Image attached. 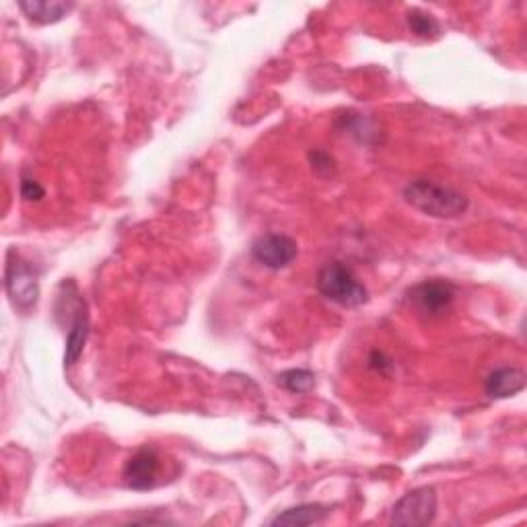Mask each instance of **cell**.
<instances>
[{
	"instance_id": "6da1fadb",
	"label": "cell",
	"mask_w": 527,
	"mask_h": 527,
	"mask_svg": "<svg viewBox=\"0 0 527 527\" xmlns=\"http://www.w3.org/2000/svg\"><path fill=\"white\" fill-rule=\"evenodd\" d=\"M404 198L416 210L434 219H457L468 210V198L433 180H412L404 188Z\"/></svg>"
},
{
	"instance_id": "7a4b0ae2",
	"label": "cell",
	"mask_w": 527,
	"mask_h": 527,
	"mask_svg": "<svg viewBox=\"0 0 527 527\" xmlns=\"http://www.w3.org/2000/svg\"><path fill=\"white\" fill-rule=\"evenodd\" d=\"M317 291L322 293L327 301L338 303L342 307H358L369 299V291L358 280L353 270L346 268L340 262L326 264L317 274Z\"/></svg>"
},
{
	"instance_id": "3957f363",
	"label": "cell",
	"mask_w": 527,
	"mask_h": 527,
	"mask_svg": "<svg viewBox=\"0 0 527 527\" xmlns=\"http://www.w3.org/2000/svg\"><path fill=\"white\" fill-rule=\"evenodd\" d=\"M5 288L11 303L23 311L35 307L37 299H40L37 270L19 254H15V251H9V258H6Z\"/></svg>"
},
{
	"instance_id": "277c9868",
	"label": "cell",
	"mask_w": 527,
	"mask_h": 527,
	"mask_svg": "<svg viewBox=\"0 0 527 527\" xmlns=\"http://www.w3.org/2000/svg\"><path fill=\"white\" fill-rule=\"evenodd\" d=\"M437 515V493L431 486L415 488L395 503L392 511V525L420 527L429 525Z\"/></svg>"
},
{
	"instance_id": "5b68a950",
	"label": "cell",
	"mask_w": 527,
	"mask_h": 527,
	"mask_svg": "<svg viewBox=\"0 0 527 527\" xmlns=\"http://www.w3.org/2000/svg\"><path fill=\"white\" fill-rule=\"evenodd\" d=\"M297 254H299V248H297L295 239L282 233L262 235L251 246V256L270 270H282L291 266Z\"/></svg>"
},
{
	"instance_id": "8992f818",
	"label": "cell",
	"mask_w": 527,
	"mask_h": 527,
	"mask_svg": "<svg viewBox=\"0 0 527 527\" xmlns=\"http://www.w3.org/2000/svg\"><path fill=\"white\" fill-rule=\"evenodd\" d=\"M161 473V457L155 449H139L124 465V483L132 491H151L159 484Z\"/></svg>"
},
{
	"instance_id": "52a82bcc",
	"label": "cell",
	"mask_w": 527,
	"mask_h": 527,
	"mask_svg": "<svg viewBox=\"0 0 527 527\" xmlns=\"http://www.w3.org/2000/svg\"><path fill=\"white\" fill-rule=\"evenodd\" d=\"M455 299V288L445 280H425L410 291V301L420 313L439 316Z\"/></svg>"
},
{
	"instance_id": "ba28073f",
	"label": "cell",
	"mask_w": 527,
	"mask_h": 527,
	"mask_svg": "<svg viewBox=\"0 0 527 527\" xmlns=\"http://www.w3.org/2000/svg\"><path fill=\"white\" fill-rule=\"evenodd\" d=\"M484 387L493 400L511 398L525 387V373L517 366H503V369H496L488 376Z\"/></svg>"
},
{
	"instance_id": "9c48e42d",
	"label": "cell",
	"mask_w": 527,
	"mask_h": 527,
	"mask_svg": "<svg viewBox=\"0 0 527 527\" xmlns=\"http://www.w3.org/2000/svg\"><path fill=\"white\" fill-rule=\"evenodd\" d=\"M87 334H89L87 307H85V303L79 301V305H76V316L66 336V350H64L66 366H73L81 358L83 348H85V342H87Z\"/></svg>"
},
{
	"instance_id": "30bf717a",
	"label": "cell",
	"mask_w": 527,
	"mask_h": 527,
	"mask_svg": "<svg viewBox=\"0 0 527 527\" xmlns=\"http://www.w3.org/2000/svg\"><path fill=\"white\" fill-rule=\"evenodd\" d=\"M73 3H63V0H23L19 9L27 15L29 19L42 25L48 23H58L73 11Z\"/></svg>"
},
{
	"instance_id": "8fae6325",
	"label": "cell",
	"mask_w": 527,
	"mask_h": 527,
	"mask_svg": "<svg viewBox=\"0 0 527 527\" xmlns=\"http://www.w3.org/2000/svg\"><path fill=\"white\" fill-rule=\"evenodd\" d=\"M327 515V509L324 505H317V503H307V505L291 507L287 511H282L277 517L272 519V525H291V527H301V525H313L324 522V517Z\"/></svg>"
},
{
	"instance_id": "7c38bea8",
	"label": "cell",
	"mask_w": 527,
	"mask_h": 527,
	"mask_svg": "<svg viewBox=\"0 0 527 527\" xmlns=\"http://www.w3.org/2000/svg\"><path fill=\"white\" fill-rule=\"evenodd\" d=\"M278 385L288 389L291 394H307L316 387V376L307 369H291L280 373Z\"/></svg>"
},
{
	"instance_id": "4fadbf2b",
	"label": "cell",
	"mask_w": 527,
	"mask_h": 527,
	"mask_svg": "<svg viewBox=\"0 0 527 527\" xmlns=\"http://www.w3.org/2000/svg\"><path fill=\"white\" fill-rule=\"evenodd\" d=\"M408 27L412 29V34H416L418 37H434L441 34L439 23L431 15H426L423 11H410L408 13Z\"/></svg>"
},
{
	"instance_id": "5bb4252c",
	"label": "cell",
	"mask_w": 527,
	"mask_h": 527,
	"mask_svg": "<svg viewBox=\"0 0 527 527\" xmlns=\"http://www.w3.org/2000/svg\"><path fill=\"white\" fill-rule=\"evenodd\" d=\"M309 159H311V163H313V170H316L317 173H324V175L334 173V170H336L334 159L327 155V152L313 151L311 155H309Z\"/></svg>"
},
{
	"instance_id": "9a60e30c",
	"label": "cell",
	"mask_w": 527,
	"mask_h": 527,
	"mask_svg": "<svg viewBox=\"0 0 527 527\" xmlns=\"http://www.w3.org/2000/svg\"><path fill=\"white\" fill-rule=\"evenodd\" d=\"M21 196L23 200H42L45 196V190L35 180L23 178L21 180Z\"/></svg>"
}]
</instances>
